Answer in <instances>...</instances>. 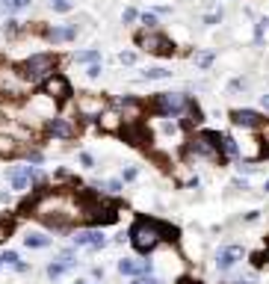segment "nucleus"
<instances>
[{"mask_svg": "<svg viewBox=\"0 0 269 284\" xmlns=\"http://www.w3.org/2000/svg\"><path fill=\"white\" fill-rule=\"evenodd\" d=\"M56 65H59L56 53H33L18 65V74L27 86H41L47 77L56 74Z\"/></svg>", "mask_w": 269, "mask_h": 284, "instance_id": "f257e3e1", "label": "nucleus"}, {"mask_svg": "<svg viewBox=\"0 0 269 284\" xmlns=\"http://www.w3.org/2000/svg\"><path fill=\"white\" fill-rule=\"evenodd\" d=\"M163 234L166 231H163L160 222H154V219H136L133 228H130V243H133L136 252L148 255V252H154L160 246V240H166Z\"/></svg>", "mask_w": 269, "mask_h": 284, "instance_id": "f03ea898", "label": "nucleus"}, {"mask_svg": "<svg viewBox=\"0 0 269 284\" xmlns=\"http://www.w3.org/2000/svg\"><path fill=\"white\" fill-rule=\"evenodd\" d=\"M219 142H222V136L213 133V130H207V133H201V136H195V139L187 142L184 157H201V160H210V163H222L225 157H222Z\"/></svg>", "mask_w": 269, "mask_h": 284, "instance_id": "7ed1b4c3", "label": "nucleus"}, {"mask_svg": "<svg viewBox=\"0 0 269 284\" xmlns=\"http://www.w3.org/2000/svg\"><path fill=\"white\" fill-rule=\"evenodd\" d=\"M83 219H86L89 225H110V222L118 219V210H115L110 202L89 196V199H83Z\"/></svg>", "mask_w": 269, "mask_h": 284, "instance_id": "20e7f679", "label": "nucleus"}, {"mask_svg": "<svg viewBox=\"0 0 269 284\" xmlns=\"http://www.w3.org/2000/svg\"><path fill=\"white\" fill-rule=\"evenodd\" d=\"M136 44L148 53H157V56H172L175 53V44L160 33V30H142L136 33Z\"/></svg>", "mask_w": 269, "mask_h": 284, "instance_id": "39448f33", "label": "nucleus"}, {"mask_svg": "<svg viewBox=\"0 0 269 284\" xmlns=\"http://www.w3.org/2000/svg\"><path fill=\"white\" fill-rule=\"evenodd\" d=\"M190 107V98L181 92H160L154 98V110L160 116H184V110Z\"/></svg>", "mask_w": 269, "mask_h": 284, "instance_id": "423d86ee", "label": "nucleus"}, {"mask_svg": "<svg viewBox=\"0 0 269 284\" xmlns=\"http://www.w3.org/2000/svg\"><path fill=\"white\" fill-rule=\"evenodd\" d=\"M74 107H77V116H80V119H95V122L110 110V107H107V101H104V95H92V92L77 95Z\"/></svg>", "mask_w": 269, "mask_h": 284, "instance_id": "0eeeda50", "label": "nucleus"}, {"mask_svg": "<svg viewBox=\"0 0 269 284\" xmlns=\"http://www.w3.org/2000/svg\"><path fill=\"white\" fill-rule=\"evenodd\" d=\"M41 92H44L50 101L62 104V101H68V98H71V83H68L62 74H53V77H47V80L41 83Z\"/></svg>", "mask_w": 269, "mask_h": 284, "instance_id": "6e6552de", "label": "nucleus"}, {"mask_svg": "<svg viewBox=\"0 0 269 284\" xmlns=\"http://www.w3.org/2000/svg\"><path fill=\"white\" fill-rule=\"evenodd\" d=\"M47 133H50L53 139H74V136H77V124H74V119L56 116V119L47 122Z\"/></svg>", "mask_w": 269, "mask_h": 284, "instance_id": "1a4fd4ad", "label": "nucleus"}, {"mask_svg": "<svg viewBox=\"0 0 269 284\" xmlns=\"http://www.w3.org/2000/svg\"><path fill=\"white\" fill-rule=\"evenodd\" d=\"M115 110L121 113V119H124V124H139V116H142V104L136 101V98H118L115 101Z\"/></svg>", "mask_w": 269, "mask_h": 284, "instance_id": "9d476101", "label": "nucleus"}, {"mask_svg": "<svg viewBox=\"0 0 269 284\" xmlns=\"http://www.w3.org/2000/svg\"><path fill=\"white\" fill-rule=\"evenodd\" d=\"M231 124L258 130V127L264 124V116H258V113H252V110H231Z\"/></svg>", "mask_w": 269, "mask_h": 284, "instance_id": "9b49d317", "label": "nucleus"}, {"mask_svg": "<svg viewBox=\"0 0 269 284\" xmlns=\"http://www.w3.org/2000/svg\"><path fill=\"white\" fill-rule=\"evenodd\" d=\"M98 127H101L104 133H121V130H124V119H121V113L113 107V110H107V113L98 119Z\"/></svg>", "mask_w": 269, "mask_h": 284, "instance_id": "f8f14e48", "label": "nucleus"}, {"mask_svg": "<svg viewBox=\"0 0 269 284\" xmlns=\"http://www.w3.org/2000/svg\"><path fill=\"white\" fill-rule=\"evenodd\" d=\"M121 136L127 139V145H139V148H148V142H151V133L142 127V122L139 124H127L121 130Z\"/></svg>", "mask_w": 269, "mask_h": 284, "instance_id": "ddd939ff", "label": "nucleus"}, {"mask_svg": "<svg viewBox=\"0 0 269 284\" xmlns=\"http://www.w3.org/2000/svg\"><path fill=\"white\" fill-rule=\"evenodd\" d=\"M30 110H36V113H38L41 119H47V122L56 119V116H53V113H56V101H50L44 92H38L36 98H30Z\"/></svg>", "mask_w": 269, "mask_h": 284, "instance_id": "4468645a", "label": "nucleus"}, {"mask_svg": "<svg viewBox=\"0 0 269 284\" xmlns=\"http://www.w3.org/2000/svg\"><path fill=\"white\" fill-rule=\"evenodd\" d=\"M33 172H36V166H18V169H12V172H9V181H12V190L24 193V190L30 187V181H33Z\"/></svg>", "mask_w": 269, "mask_h": 284, "instance_id": "2eb2a0df", "label": "nucleus"}, {"mask_svg": "<svg viewBox=\"0 0 269 284\" xmlns=\"http://www.w3.org/2000/svg\"><path fill=\"white\" fill-rule=\"evenodd\" d=\"M74 246H86V249H104V246H107V240H104V234H101V231L89 228V231H80V234L74 237Z\"/></svg>", "mask_w": 269, "mask_h": 284, "instance_id": "dca6fc26", "label": "nucleus"}, {"mask_svg": "<svg viewBox=\"0 0 269 284\" xmlns=\"http://www.w3.org/2000/svg\"><path fill=\"white\" fill-rule=\"evenodd\" d=\"M240 258H243V249H240L237 243H234V246H225V249L219 252V258H216V267L225 273V270H231V267H234Z\"/></svg>", "mask_w": 269, "mask_h": 284, "instance_id": "f3484780", "label": "nucleus"}, {"mask_svg": "<svg viewBox=\"0 0 269 284\" xmlns=\"http://www.w3.org/2000/svg\"><path fill=\"white\" fill-rule=\"evenodd\" d=\"M74 267H77V261H74V252L68 249V252H62V255H59V261H56V264H50V267H47V276H50V279H59L65 270H74Z\"/></svg>", "mask_w": 269, "mask_h": 284, "instance_id": "a211bd4d", "label": "nucleus"}, {"mask_svg": "<svg viewBox=\"0 0 269 284\" xmlns=\"http://www.w3.org/2000/svg\"><path fill=\"white\" fill-rule=\"evenodd\" d=\"M44 36H47L53 44H59V41H71V39L77 36V27H74V24H65V27H50V30H44Z\"/></svg>", "mask_w": 269, "mask_h": 284, "instance_id": "6ab92c4d", "label": "nucleus"}, {"mask_svg": "<svg viewBox=\"0 0 269 284\" xmlns=\"http://www.w3.org/2000/svg\"><path fill=\"white\" fill-rule=\"evenodd\" d=\"M219 148H222V157L225 160H243V151H240V145H237L234 136H222Z\"/></svg>", "mask_w": 269, "mask_h": 284, "instance_id": "aec40b11", "label": "nucleus"}, {"mask_svg": "<svg viewBox=\"0 0 269 284\" xmlns=\"http://www.w3.org/2000/svg\"><path fill=\"white\" fill-rule=\"evenodd\" d=\"M181 124H184V127H198V124H201V110H198L192 101H190V107L184 110V116H181Z\"/></svg>", "mask_w": 269, "mask_h": 284, "instance_id": "412c9836", "label": "nucleus"}, {"mask_svg": "<svg viewBox=\"0 0 269 284\" xmlns=\"http://www.w3.org/2000/svg\"><path fill=\"white\" fill-rule=\"evenodd\" d=\"M21 148H18V139L9 136V133H0V157H15Z\"/></svg>", "mask_w": 269, "mask_h": 284, "instance_id": "4be33fe9", "label": "nucleus"}, {"mask_svg": "<svg viewBox=\"0 0 269 284\" xmlns=\"http://www.w3.org/2000/svg\"><path fill=\"white\" fill-rule=\"evenodd\" d=\"M24 246H27V249H44V246H50V237H41V234H27V237H24Z\"/></svg>", "mask_w": 269, "mask_h": 284, "instance_id": "5701e85b", "label": "nucleus"}, {"mask_svg": "<svg viewBox=\"0 0 269 284\" xmlns=\"http://www.w3.org/2000/svg\"><path fill=\"white\" fill-rule=\"evenodd\" d=\"M267 33H269V18H261V21H258V27H255V44H264Z\"/></svg>", "mask_w": 269, "mask_h": 284, "instance_id": "b1692460", "label": "nucleus"}, {"mask_svg": "<svg viewBox=\"0 0 269 284\" xmlns=\"http://www.w3.org/2000/svg\"><path fill=\"white\" fill-rule=\"evenodd\" d=\"M98 59H101L98 50H80V53H74V62H89V65H95Z\"/></svg>", "mask_w": 269, "mask_h": 284, "instance_id": "393cba45", "label": "nucleus"}, {"mask_svg": "<svg viewBox=\"0 0 269 284\" xmlns=\"http://www.w3.org/2000/svg\"><path fill=\"white\" fill-rule=\"evenodd\" d=\"M33 0H0V9H6V12H18V9H27Z\"/></svg>", "mask_w": 269, "mask_h": 284, "instance_id": "a878e982", "label": "nucleus"}, {"mask_svg": "<svg viewBox=\"0 0 269 284\" xmlns=\"http://www.w3.org/2000/svg\"><path fill=\"white\" fill-rule=\"evenodd\" d=\"M21 261H18V255L15 252H3L0 255V267H18Z\"/></svg>", "mask_w": 269, "mask_h": 284, "instance_id": "bb28decb", "label": "nucleus"}, {"mask_svg": "<svg viewBox=\"0 0 269 284\" xmlns=\"http://www.w3.org/2000/svg\"><path fill=\"white\" fill-rule=\"evenodd\" d=\"M169 74H172V71H166V68H148V71H145L148 80H163V77H169Z\"/></svg>", "mask_w": 269, "mask_h": 284, "instance_id": "cd10ccee", "label": "nucleus"}, {"mask_svg": "<svg viewBox=\"0 0 269 284\" xmlns=\"http://www.w3.org/2000/svg\"><path fill=\"white\" fill-rule=\"evenodd\" d=\"M195 62H198L201 68H210V65H213V53H204V50H201V53H195Z\"/></svg>", "mask_w": 269, "mask_h": 284, "instance_id": "c85d7f7f", "label": "nucleus"}, {"mask_svg": "<svg viewBox=\"0 0 269 284\" xmlns=\"http://www.w3.org/2000/svg\"><path fill=\"white\" fill-rule=\"evenodd\" d=\"M142 24H145V30H157V15L154 12H145L142 15Z\"/></svg>", "mask_w": 269, "mask_h": 284, "instance_id": "c756f323", "label": "nucleus"}, {"mask_svg": "<svg viewBox=\"0 0 269 284\" xmlns=\"http://www.w3.org/2000/svg\"><path fill=\"white\" fill-rule=\"evenodd\" d=\"M136 18H139V12H136V9H124V15H121V21H124V24H133Z\"/></svg>", "mask_w": 269, "mask_h": 284, "instance_id": "7c9ffc66", "label": "nucleus"}, {"mask_svg": "<svg viewBox=\"0 0 269 284\" xmlns=\"http://www.w3.org/2000/svg\"><path fill=\"white\" fill-rule=\"evenodd\" d=\"M21 33V24L18 21H6V36H18Z\"/></svg>", "mask_w": 269, "mask_h": 284, "instance_id": "2f4dec72", "label": "nucleus"}, {"mask_svg": "<svg viewBox=\"0 0 269 284\" xmlns=\"http://www.w3.org/2000/svg\"><path fill=\"white\" fill-rule=\"evenodd\" d=\"M24 157H27V160H33V163H41V151H36V148H27V151H24Z\"/></svg>", "mask_w": 269, "mask_h": 284, "instance_id": "473e14b6", "label": "nucleus"}, {"mask_svg": "<svg viewBox=\"0 0 269 284\" xmlns=\"http://www.w3.org/2000/svg\"><path fill=\"white\" fill-rule=\"evenodd\" d=\"M118 59H121L124 65H133V62H136V53H133V50H124V53H121Z\"/></svg>", "mask_w": 269, "mask_h": 284, "instance_id": "72a5a7b5", "label": "nucleus"}, {"mask_svg": "<svg viewBox=\"0 0 269 284\" xmlns=\"http://www.w3.org/2000/svg\"><path fill=\"white\" fill-rule=\"evenodd\" d=\"M104 190L115 196V193H121V181H110V184H104Z\"/></svg>", "mask_w": 269, "mask_h": 284, "instance_id": "f704fd0d", "label": "nucleus"}, {"mask_svg": "<svg viewBox=\"0 0 269 284\" xmlns=\"http://www.w3.org/2000/svg\"><path fill=\"white\" fill-rule=\"evenodd\" d=\"M9 231H12V225H9L6 219H0V243H3L6 237H9Z\"/></svg>", "mask_w": 269, "mask_h": 284, "instance_id": "c9c22d12", "label": "nucleus"}, {"mask_svg": "<svg viewBox=\"0 0 269 284\" xmlns=\"http://www.w3.org/2000/svg\"><path fill=\"white\" fill-rule=\"evenodd\" d=\"M53 9H56V12H68V9H71V0H59V3H53Z\"/></svg>", "mask_w": 269, "mask_h": 284, "instance_id": "e433bc0d", "label": "nucleus"}, {"mask_svg": "<svg viewBox=\"0 0 269 284\" xmlns=\"http://www.w3.org/2000/svg\"><path fill=\"white\" fill-rule=\"evenodd\" d=\"M86 74H89V77H101V62L89 65V68H86Z\"/></svg>", "mask_w": 269, "mask_h": 284, "instance_id": "4c0bfd02", "label": "nucleus"}, {"mask_svg": "<svg viewBox=\"0 0 269 284\" xmlns=\"http://www.w3.org/2000/svg\"><path fill=\"white\" fill-rule=\"evenodd\" d=\"M80 163H83L86 169H92V166H95V160H92V154H86V151L80 154Z\"/></svg>", "mask_w": 269, "mask_h": 284, "instance_id": "58836bf2", "label": "nucleus"}, {"mask_svg": "<svg viewBox=\"0 0 269 284\" xmlns=\"http://www.w3.org/2000/svg\"><path fill=\"white\" fill-rule=\"evenodd\" d=\"M264 258H267V255H261V252H255V255H252V267H261V264H264Z\"/></svg>", "mask_w": 269, "mask_h": 284, "instance_id": "ea45409f", "label": "nucleus"}, {"mask_svg": "<svg viewBox=\"0 0 269 284\" xmlns=\"http://www.w3.org/2000/svg\"><path fill=\"white\" fill-rule=\"evenodd\" d=\"M219 18H222V12H219V9H216V12H210V15H207V24H216V21H219Z\"/></svg>", "mask_w": 269, "mask_h": 284, "instance_id": "a19ab883", "label": "nucleus"}, {"mask_svg": "<svg viewBox=\"0 0 269 284\" xmlns=\"http://www.w3.org/2000/svg\"><path fill=\"white\" fill-rule=\"evenodd\" d=\"M133 178H136V169H133V166H130V169H124V181H133Z\"/></svg>", "mask_w": 269, "mask_h": 284, "instance_id": "79ce46f5", "label": "nucleus"}, {"mask_svg": "<svg viewBox=\"0 0 269 284\" xmlns=\"http://www.w3.org/2000/svg\"><path fill=\"white\" fill-rule=\"evenodd\" d=\"M175 130H178V127H175L172 122H166V124H163V133H175Z\"/></svg>", "mask_w": 269, "mask_h": 284, "instance_id": "37998d69", "label": "nucleus"}, {"mask_svg": "<svg viewBox=\"0 0 269 284\" xmlns=\"http://www.w3.org/2000/svg\"><path fill=\"white\" fill-rule=\"evenodd\" d=\"M261 107H264V110H269V95H264V98H261Z\"/></svg>", "mask_w": 269, "mask_h": 284, "instance_id": "c03bdc74", "label": "nucleus"}, {"mask_svg": "<svg viewBox=\"0 0 269 284\" xmlns=\"http://www.w3.org/2000/svg\"><path fill=\"white\" fill-rule=\"evenodd\" d=\"M145 284H160V279H145Z\"/></svg>", "mask_w": 269, "mask_h": 284, "instance_id": "a18cd8bd", "label": "nucleus"}, {"mask_svg": "<svg viewBox=\"0 0 269 284\" xmlns=\"http://www.w3.org/2000/svg\"><path fill=\"white\" fill-rule=\"evenodd\" d=\"M130 284H145V279H133Z\"/></svg>", "mask_w": 269, "mask_h": 284, "instance_id": "49530a36", "label": "nucleus"}, {"mask_svg": "<svg viewBox=\"0 0 269 284\" xmlns=\"http://www.w3.org/2000/svg\"><path fill=\"white\" fill-rule=\"evenodd\" d=\"M234 284H249V282H234Z\"/></svg>", "mask_w": 269, "mask_h": 284, "instance_id": "de8ad7c7", "label": "nucleus"}, {"mask_svg": "<svg viewBox=\"0 0 269 284\" xmlns=\"http://www.w3.org/2000/svg\"><path fill=\"white\" fill-rule=\"evenodd\" d=\"M267 193H269V181H267Z\"/></svg>", "mask_w": 269, "mask_h": 284, "instance_id": "09e8293b", "label": "nucleus"}, {"mask_svg": "<svg viewBox=\"0 0 269 284\" xmlns=\"http://www.w3.org/2000/svg\"><path fill=\"white\" fill-rule=\"evenodd\" d=\"M74 284H86V282H74Z\"/></svg>", "mask_w": 269, "mask_h": 284, "instance_id": "8fccbe9b", "label": "nucleus"}, {"mask_svg": "<svg viewBox=\"0 0 269 284\" xmlns=\"http://www.w3.org/2000/svg\"><path fill=\"white\" fill-rule=\"evenodd\" d=\"M267 261H269V249H267Z\"/></svg>", "mask_w": 269, "mask_h": 284, "instance_id": "3c124183", "label": "nucleus"}, {"mask_svg": "<svg viewBox=\"0 0 269 284\" xmlns=\"http://www.w3.org/2000/svg\"><path fill=\"white\" fill-rule=\"evenodd\" d=\"M50 3H59V0H50Z\"/></svg>", "mask_w": 269, "mask_h": 284, "instance_id": "603ef678", "label": "nucleus"}]
</instances>
